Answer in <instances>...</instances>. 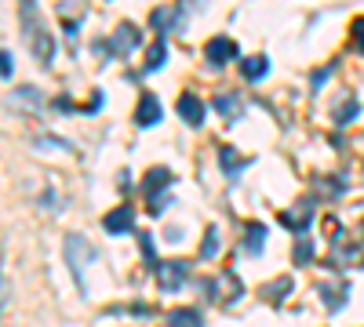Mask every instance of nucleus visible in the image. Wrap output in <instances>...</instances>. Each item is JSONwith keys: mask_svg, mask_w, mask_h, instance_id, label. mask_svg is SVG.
Masks as SVG:
<instances>
[{"mask_svg": "<svg viewBox=\"0 0 364 327\" xmlns=\"http://www.w3.org/2000/svg\"><path fill=\"white\" fill-rule=\"evenodd\" d=\"M200 255H204V258H215V255H219V229H215V226H208L204 244H200Z\"/></svg>", "mask_w": 364, "mask_h": 327, "instance_id": "obj_21", "label": "nucleus"}, {"mask_svg": "<svg viewBox=\"0 0 364 327\" xmlns=\"http://www.w3.org/2000/svg\"><path fill=\"white\" fill-rule=\"evenodd\" d=\"M171 182H175L171 167H164V164L149 167V171H146V178H142V196H146V200H154V196L168 193V186H171Z\"/></svg>", "mask_w": 364, "mask_h": 327, "instance_id": "obj_5", "label": "nucleus"}, {"mask_svg": "<svg viewBox=\"0 0 364 327\" xmlns=\"http://www.w3.org/2000/svg\"><path fill=\"white\" fill-rule=\"evenodd\" d=\"M4 309H8V277L0 270V316H4Z\"/></svg>", "mask_w": 364, "mask_h": 327, "instance_id": "obj_27", "label": "nucleus"}, {"mask_svg": "<svg viewBox=\"0 0 364 327\" xmlns=\"http://www.w3.org/2000/svg\"><path fill=\"white\" fill-rule=\"evenodd\" d=\"M317 189H321V196L336 200V196H343V178H321Z\"/></svg>", "mask_w": 364, "mask_h": 327, "instance_id": "obj_22", "label": "nucleus"}, {"mask_svg": "<svg viewBox=\"0 0 364 327\" xmlns=\"http://www.w3.org/2000/svg\"><path fill=\"white\" fill-rule=\"evenodd\" d=\"M66 262H70V270H73V277H77V287L87 294V265L99 262V251L91 248L84 236L70 233V236H66Z\"/></svg>", "mask_w": 364, "mask_h": 327, "instance_id": "obj_2", "label": "nucleus"}, {"mask_svg": "<svg viewBox=\"0 0 364 327\" xmlns=\"http://www.w3.org/2000/svg\"><path fill=\"white\" fill-rule=\"evenodd\" d=\"M175 18H178V11H171V8H157L154 18H149V26H154L157 33H168V29H178Z\"/></svg>", "mask_w": 364, "mask_h": 327, "instance_id": "obj_15", "label": "nucleus"}, {"mask_svg": "<svg viewBox=\"0 0 364 327\" xmlns=\"http://www.w3.org/2000/svg\"><path fill=\"white\" fill-rule=\"evenodd\" d=\"M164 58H168V44H164V40L149 44V51H146V62H142V70H146V73L161 70V66H164Z\"/></svg>", "mask_w": 364, "mask_h": 327, "instance_id": "obj_14", "label": "nucleus"}, {"mask_svg": "<svg viewBox=\"0 0 364 327\" xmlns=\"http://www.w3.org/2000/svg\"><path fill=\"white\" fill-rule=\"evenodd\" d=\"M266 73H269V58L266 55H252V58L240 62V77L245 80H262Z\"/></svg>", "mask_w": 364, "mask_h": 327, "instance_id": "obj_11", "label": "nucleus"}, {"mask_svg": "<svg viewBox=\"0 0 364 327\" xmlns=\"http://www.w3.org/2000/svg\"><path fill=\"white\" fill-rule=\"evenodd\" d=\"M204 58H208L211 66H226L230 58H237V44H233L230 37H215V40H208Z\"/></svg>", "mask_w": 364, "mask_h": 327, "instance_id": "obj_8", "label": "nucleus"}, {"mask_svg": "<svg viewBox=\"0 0 364 327\" xmlns=\"http://www.w3.org/2000/svg\"><path fill=\"white\" fill-rule=\"evenodd\" d=\"M109 48H113V55H132L135 48H142V33H139V26H132V22H120L117 29H113V37H109Z\"/></svg>", "mask_w": 364, "mask_h": 327, "instance_id": "obj_4", "label": "nucleus"}, {"mask_svg": "<svg viewBox=\"0 0 364 327\" xmlns=\"http://www.w3.org/2000/svg\"><path fill=\"white\" fill-rule=\"evenodd\" d=\"M295 262H299V265H310V262H314V244H310V240H299V248H295Z\"/></svg>", "mask_w": 364, "mask_h": 327, "instance_id": "obj_25", "label": "nucleus"}, {"mask_svg": "<svg viewBox=\"0 0 364 327\" xmlns=\"http://www.w3.org/2000/svg\"><path fill=\"white\" fill-rule=\"evenodd\" d=\"M0 77H11V55L0 51Z\"/></svg>", "mask_w": 364, "mask_h": 327, "instance_id": "obj_28", "label": "nucleus"}, {"mask_svg": "<svg viewBox=\"0 0 364 327\" xmlns=\"http://www.w3.org/2000/svg\"><path fill=\"white\" fill-rule=\"evenodd\" d=\"M215 109L226 116V121H237V116H240V99L237 95H219L215 99Z\"/></svg>", "mask_w": 364, "mask_h": 327, "instance_id": "obj_17", "label": "nucleus"}, {"mask_svg": "<svg viewBox=\"0 0 364 327\" xmlns=\"http://www.w3.org/2000/svg\"><path fill=\"white\" fill-rule=\"evenodd\" d=\"M281 222H284L288 229H295V233H306V229H310V215H306V211H284Z\"/></svg>", "mask_w": 364, "mask_h": 327, "instance_id": "obj_19", "label": "nucleus"}, {"mask_svg": "<svg viewBox=\"0 0 364 327\" xmlns=\"http://www.w3.org/2000/svg\"><path fill=\"white\" fill-rule=\"evenodd\" d=\"M157 270V284H161V291H178L182 284H186V277H190V265L186 262H157L154 265Z\"/></svg>", "mask_w": 364, "mask_h": 327, "instance_id": "obj_3", "label": "nucleus"}, {"mask_svg": "<svg viewBox=\"0 0 364 327\" xmlns=\"http://www.w3.org/2000/svg\"><path fill=\"white\" fill-rule=\"evenodd\" d=\"M219 160H223V171H226V174H233V171H240V167H245L240 153H237V150H230V145H223V150H219Z\"/></svg>", "mask_w": 364, "mask_h": 327, "instance_id": "obj_20", "label": "nucleus"}, {"mask_svg": "<svg viewBox=\"0 0 364 327\" xmlns=\"http://www.w3.org/2000/svg\"><path fill=\"white\" fill-rule=\"evenodd\" d=\"M357 99H339V109L336 113H331V116H336V124H350V121H357Z\"/></svg>", "mask_w": 364, "mask_h": 327, "instance_id": "obj_18", "label": "nucleus"}, {"mask_svg": "<svg viewBox=\"0 0 364 327\" xmlns=\"http://www.w3.org/2000/svg\"><path fill=\"white\" fill-rule=\"evenodd\" d=\"M350 40H353V48L364 55V15L353 18V26H350Z\"/></svg>", "mask_w": 364, "mask_h": 327, "instance_id": "obj_24", "label": "nucleus"}, {"mask_svg": "<svg viewBox=\"0 0 364 327\" xmlns=\"http://www.w3.org/2000/svg\"><path fill=\"white\" fill-rule=\"evenodd\" d=\"M317 294L324 299V306H328L331 313H339L343 302L350 299V284H346V280H321V284H317Z\"/></svg>", "mask_w": 364, "mask_h": 327, "instance_id": "obj_7", "label": "nucleus"}, {"mask_svg": "<svg viewBox=\"0 0 364 327\" xmlns=\"http://www.w3.org/2000/svg\"><path fill=\"white\" fill-rule=\"evenodd\" d=\"M22 33H26L29 48H33L37 62H51V48H55V40H51V33H48V29L41 26V18H37V8H33V0H29V4H22Z\"/></svg>", "mask_w": 364, "mask_h": 327, "instance_id": "obj_1", "label": "nucleus"}, {"mask_svg": "<svg viewBox=\"0 0 364 327\" xmlns=\"http://www.w3.org/2000/svg\"><path fill=\"white\" fill-rule=\"evenodd\" d=\"M8 102H11V106H18V109L37 113V109H41V92H37V87H18V92H15Z\"/></svg>", "mask_w": 364, "mask_h": 327, "instance_id": "obj_13", "label": "nucleus"}, {"mask_svg": "<svg viewBox=\"0 0 364 327\" xmlns=\"http://www.w3.org/2000/svg\"><path fill=\"white\" fill-rule=\"evenodd\" d=\"M324 80H328V70H321V73H314V87H321Z\"/></svg>", "mask_w": 364, "mask_h": 327, "instance_id": "obj_29", "label": "nucleus"}, {"mask_svg": "<svg viewBox=\"0 0 364 327\" xmlns=\"http://www.w3.org/2000/svg\"><path fill=\"white\" fill-rule=\"evenodd\" d=\"M102 229H106L109 236H124V233H132V229H135V211H132V204L113 207V211L102 218Z\"/></svg>", "mask_w": 364, "mask_h": 327, "instance_id": "obj_6", "label": "nucleus"}, {"mask_svg": "<svg viewBox=\"0 0 364 327\" xmlns=\"http://www.w3.org/2000/svg\"><path fill=\"white\" fill-rule=\"evenodd\" d=\"M288 287H291V280H288V277H277V280H273L269 287H262V299H269V302H277V299H281V294H284Z\"/></svg>", "mask_w": 364, "mask_h": 327, "instance_id": "obj_23", "label": "nucleus"}, {"mask_svg": "<svg viewBox=\"0 0 364 327\" xmlns=\"http://www.w3.org/2000/svg\"><path fill=\"white\" fill-rule=\"evenodd\" d=\"M135 124H139V128L161 124V102H157V95H142V102H139V109H135Z\"/></svg>", "mask_w": 364, "mask_h": 327, "instance_id": "obj_10", "label": "nucleus"}, {"mask_svg": "<svg viewBox=\"0 0 364 327\" xmlns=\"http://www.w3.org/2000/svg\"><path fill=\"white\" fill-rule=\"evenodd\" d=\"M175 109H178V116H182L190 128H200V124H204V102H200L197 95H190V92L178 95V106H175Z\"/></svg>", "mask_w": 364, "mask_h": 327, "instance_id": "obj_9", "label": "nucleus"}, {"mask_svg": "<svg viewBox=\"0 0 364 327\" xmlns=\"http://www.w3.org/2000/svg\"><path fill=\"white\" fill-rule=\"evenodd\" d=\"M262 244H266V226L262 222H248L245 226V251L248 255H259Z\"/></svg>", "mask_w": 364, "mask_h": 327, "instance_id": "obj_12", "label": "nucleus"}, {"mask_svg": "<svg viewBox=\"0 0 364 327\" xmlns=\"http://www.w3.org/2000/svg\"><path fill=\"white\" fill-rule=\"evenodd\" d=\"M168 323H171V327H204V320H200L197 309H175V313L168 316Z\"/></svg>", "mask_w": 364, "mask_h": 327, "instance_id": "obj_16", "label": "nucleus"}, {"mask_svg": "<svg viewBox=\"0 0 364 327\" xmlns=\"http://www.w3.org/2000/svg\"><path fill=\"white\" fill-rule=\"evenodd\" d=\"M139 248H142V258H146L149 265H157V251H154V236H142V240H139Z\"/></svg>", "mask_w": 364, "mask_h": 327, "instance_id": "obj_26", "label": "nucleus"}]
</instances>
